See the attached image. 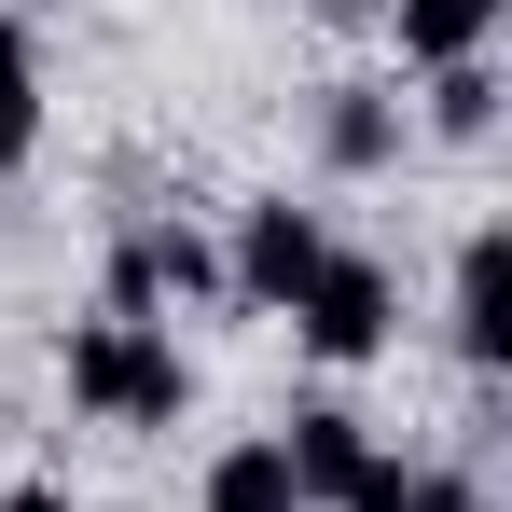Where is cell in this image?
<instances>
[{
    "label": "cell",
    "mask_w": 512,
    "mask_h": 512,
    "mask_svg": "<svg viewBox=\"0 0 512 512\" xmlns=\"http://www.w3.org/2000/svg\"><path fill=\"white\" fill-rule=\"evenodd\" d=\"M56 374H70V402H84V416H111V429H180V416H194V360H180L153 319H111V305L70 333V360H56Z\"/></svg>",
    "instance_id": "obj_1"
},
{
    "label": "cell",
    "mask_w": 512,
    "mask_h": 512,
    "mask_svg": "<svg viewBox=\"0 0 512 512\" xmlns=\"http://www.w3.org/2000/svg\"><path fill=\"white\" fill-rule=\"evenodd\" d=\"M319 263H333V222H319V208H291V194H263L250 222H236V250H222V291L263 305V319H291Z\"/></svg>",
    "instance_id": "obj_2"
},
{
    "label": "cell",
    "mask_w": 512,
    "mask_h": 512,
    "mask_svg": "<svg viewBox=\"0 0 512 512\" xmlns=\"http://www.w3.org/2000/svg\"><path fill=\"white\" fill-rule=\"evenodd\" d=\"M291 333H305V360H374V346L402 333V277H388L374 250H333L319 277H305Z\"/></svg>",
    "instance_id": "obj_3"
},
{
    "label": "cell",
    "mask_w": 512,
    "mask_h": 512,
    "mask_svg": "<svg viewBox=\"0 0 512 512\" xmlns=\"http://www.w3.org/2000/svg\"><path fill=\"white\" fill-rule=\"evenodd\" d=\"M153 305H222V250L194 222H139L111 250V319H153Z\"/></svg>",
    "instance_id": "obj_4"
},
{
    "label": "cell",
    "mask_w": 512,
    "mask_h": 512,
    "mask_svg": "<svg viewBox=\"0 0 512 512\" xmlns=\"http://www.w3.org/2000/svg\"><path fill=\"white\" fill-rule=\"evenodd\" d=\"M457 360L471 374H512V222H485L457 250Z\"/></svg>",
    "instance_id": "obj_5"
},
{
    "label": "cell",
    "mask_w": 512,
    "mask_h": 512,
    "mask_svg": "<svg viewBox=\"0 0 512 512\" xmlns=\"http://www.w3.org/2000/svg\"><path fill=\"white\" fill-rule=\"evenodd\" d=\"M319 153H333V180H374L388 153H402V84H333V111H319Z\"/></svg>",
    "instance_id": "obj_6"
},
{
    "label": "cell",
    "mask_w": 512,
    "mask_h": 512,
    "mask_svg": "<svg viewBox=\"0 0 512 512\" xmlns=\"http://www.w3.org/2000/svg\"><path fill=\"white\" fill-rule=\"evenodd\" d=\"M277 457H291V485H305V499L333 512V485H346V471H360V457H374V429L346 416V402H305V416L277 429Z\"/></svg>",
    "instance_id": "obj_7"
},
{
    "label": "cell",
    "mask_w": 512,
    "mask_h": 512,
    "mask_svg": "<svg viewBox=\"0 0 512 512\" xmlns=\"http://www.w3.org/2000/svg\"><path fill=\"white\" fill-rule=\"evenodd\" d=\"M194 499H208V512H319L305 485H291V457H277V429H263V443H222Z\"/></svg>",
    "instance_id": "obj_8"
},
{
    "label": "cell",
    "mask_w": 512,
    "mask_h": 512,
    "mask_svg": "<svg viewBox=\"0 0 512 512\" xmlns=\"http://www.w3.org/2000/svg\"><path fill=\"white\" fill-rule=\"evenodd\" d=\"M499 14L512 0H402V56H416V70H457V56L499 42Z\"/></svg>",
    "instance_id": "obj_9"
},
{
    "label": "cell",
    "mask_w": 512,
    "mask_h": 512,
    "mask_svg": "<svg viewBox=\"0 0 512 512\" xmlns=\"http://www.w3.org/2000/svg\"><path fill=\"white\" fill-rule=\"evenodd\" d=\"M42 153V42L0 14V167H28Z\"/></svg>",
    "instance_id": "obj_10"
},
{
    "label": "cell",
    "mask_w": 512,
    "mask_h": 512,
    "mask_svg": "<svg viewBox=\"0 0 512 512\" xmlns=\"http://www.w3.org/2000/svg\"><path fill=\"white\" fill-rule=\"evenodd\" d=\"M499 70H485V56H457V70H429V125H443V139H499Z\"/></svg>",
    "instance_id": "obj_11"
},
{
    "label": "cell",
    "mask_w": 512,
    "mask_h": 512,
    "mask_svg": "<svg viewBox=\"0 0 512 512\" xmlns=\"http://www.w3.org/2000/svg\"><path fill=\"white\" fill-rule=\"evenodd\" d=\"M402 512H485V485H471V471H416V485H402Z\"/></svg>",
    "instance_id": "obj_12"
},
{
    "label": "cell",
    "mask_w": 512,
    "mask_h": 512,
    "mask_svg": "<svg viewBox=\"0 0 512 512\" xmlns=\"http://www.w3.org/2000/svg\"><path fill=\"white\" fill-rule=\"evenodd\" d=\"M0 512H70V485H14V499H0Z\"/></svg>",
    "instance_id": "obj_13"
},
{
    "label": "cell",
    "mask_w": 512,
    "mask_h": 512,
    "mask_svg": "<svg viewBox=\"0 0 512 512\" xmlns=\"http://www.w3.org/2000/svg\"><path fill=\"white\" fill-rule=\"evenodd\" d=\"M305 14H374V0H305Z\"/></svg>",
    "instance_id": "obj_14"
}]
</instances>
